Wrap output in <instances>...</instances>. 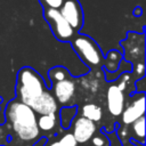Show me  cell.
Listing matches in <instances>:
<instances>
[{
    "label": "cell",
    "instance_id": "6da1fadb",
    "mask_svg": "<svg viewBox=\"0 0 146 146\" xmlns=\"http://www.w3.org/2000/svg\"><path fill=\"white\" fill-rule=\"evenodd\" d=\"M5 114L19 139L29 141L39 136L40 130L36 123V114L30 106L15 98L8 103Z\"/></svg>",
    "mask_w": 146,
    "mask_h": 146
},
{
    "label": "cell",
    "instance_id": "7a4b0ae2",
    "mask_svg": "<svg viewBox=\"0 0 146 146\" xmlns=\"http://www.w3.org/2000/svg\"><path fill=\"white\" fill-rule=\"evenodd\" d=\"M49 89L41 74L31 66H23L16 75V99L32 107L42 94Z\"/></svg>",
    "mask_w": 146,
    "mask_h": 146
},
{
    "label": "cell",
    "instance_id": "3957f363",
    "mask_svg": "<svg viewBox=\"0 0 146 146\" xmlns=\"http://www.w3.org/2000/svg\"><path fill=\"white\" fill-rule=\"evenodd\" d=\"M70 43L72 49L78 55V57L90 70L102 67L104 60V54L95 39L79 32L74 34Z\"/></svg>",
    "mask_w": 146,
    "mask_h": 146
},
{
    "label": "cell",
    "instance_id": "277c9868",
    "mask_svg": "<svg viewBox=\"0 0 146 146\" xmlns=\"http://www.w3.org/2000/svg\"><path fill=\"white\" fill-rule=\"evenodd\" d=\"M43 19L48 23L49 29L55 36L56 40L60 42H70L71 39L74 36V31L66 22V19L62 16L58 9L47 8L42 11Z\"/></svg>",
    "mask_w": 146,
    "mask_h": 146
},
{
    "label": "cell",
    "instance_id": "5b68a950",
    "mask_svg": "<svg viewBox=\"0 0 146 146\" xmlns=\"http://www.w3.org/2000/svg\"><path fill=\"white\" fill-rule=\"evenodd\" d=\"M58 10L74 33H79L84 25V13L79 0H65Z\"/></svg>",
    "mask_w": 146,
    "mask_h": 146
},
{
    "label": "cell",
    "instance_id": "8992f818",
    "mask_svg": "<svg viewBox=\"0 0 146 146\" xmlns=\"http://www.w3.org/2000/svg\"><path fill=\"white\" fill-rule=\"evenodd\" d=\"M144 114H145V94L144 91H139L131 95V102L123 108L121 113L122 122L125 125H129L140 116H144Z\"/></svg>",
    "mask_w": 146,
    "mask_h": 146
},
{
    "label": "cell",
    "instance_id": "52a82bcc",
    "mask_svg": "<svg viewBox=\"0 0 146 146\" xmlns=\"http://www.w3.org/2000/svg\"><path fill=\"white\" fill-rule=\"evenodd\" d=\"M124 88H125V82L122 81L120 84H112L107 89V94H106L107 108L113 116L121 115L124 108V94H123Z\"/></svg>",
    "mask_w": 146,
    "mask_h": 146
},
{
    "label": "cell",
    "instance_id": "ba28073f",
    "mask_svg": "<svg viewBox=\"0 0 146 146\" xmlns=\"http://www.w3.org/2000/svg\"><path fill=\"white\" fill-rule=\"evenodd\" d=\"M50 91L54 95L57 103L66 105L72 99L75 92V82L73 80V76L51 83Z\"/></svg>",
    "mask_w": 146,
    "mask_h": 146
},
{
    "label": "cell",
    "instance_id": "9c48e42d",
    "mask_svg": "<svg viewBox=\"0 0 146 146\" xmlns=\"http://www.w3.org/2000/svg\"><path fill=\"white\" fill-rule=\"evenodd\" d=\"M96 130H97V127H96L95 122H92L83 116H80V117H76L75 121L73 122L72 135L74 136L78 144H84V143L89 141L91 139V137H94Z\"/></svg>",
    "mask_w": 146,
    "mask_h": 146
},
{
    "label": "cell",
    "instance_id": "30bf717a",
    "mask_svg": "<svg viewBox=\"0 0 146 146\" xmlns=\"http://www.w3.org/2000/svg\"><path fill=\"white\" fill-rule=\"evenodd\" d=\"M35 114H51V113H57L58 111V103L55 99L54 95L51 94L50 89H47L42 96L38 99V102L31 107Z\"/></svg>",
    "mask_w": 146,
    "mask_h": 146
},
{
    "label": "cell",
    "instance_id": "8fae6325",
    "mask_svg": "<svg viewBox=\"0 0 146 146\" xmlns=\"http://www.w3.org/2000/svg\"><path fill=\"white\" fill-rule=\"evenodd\" d=\"M123 60V55L116 50L112 49L107 51L106 55H104V60L102 67L106 73H114L117 71V68L121 66V63Z\"/></svg>",
    "mask_w": 146,
    "mask_h": 146
},
{
    "label": "cell",
    "instance_id": "7c38bea8",
    "mask_svg": "<svg viewBox=\"0 0 146 146\" xmlns=\"http://www.w3.org/2000/svg\"><path fill=\"white\" fill-rule=\"evenodd\" d=\"M78 113V106H64L59 111V119H60V125L64 129H68L71 127V123L73 119L75 117Z\"/></svg>",
    "mask_w": 146,
    "mask_h": 146
},
{
    "label": "cell",
    "instance_id": "4fadbf2b",
    "mask_svg": "<svg viewBox=\"0 0 146 146\" xmlns=\"http://www.w3.org/2000/svg\"><path fill=\"white\" fill-rule=\"evenodd\" d=\"M82 116L92 121V122H98L100 121V119L103 117V111L102 108L92 103L86 104L82 107Z\"/></svg>",
    "mask_w": 146,
    "mask_h": 146
},
{
    "label": "cell",
    "instance_id": "5bb4252c",
    "mask_svg": "<svg viewBox=\"0 0 146 146\" xmlns=\"http://www.w3.org/2000/svg\"><path fill=\"white\" fill-rule=\"evenodd\" d=\"M38 128L42 131H50L55 128L57 123V113L51 114H42L36 119Z\"/></svg>",
    "mask_w": 146,
    "mask_h": 146
},
{
    "label": "cell",
    "instance_id": "9a60e30c",
    "mask_svg": "<svg viewBox=\"0 0 146 146\" xmlns=\"http://www.w3.org/2000/svg\"><path fill=\"white\" fill-rule=\"evenodd\" d=\"M48 78L50 80L51 83L56 82V81H60V80H64V79H68V78H72L70 71L62 66V65H56V66H52L49 71H48Z\"/></svg>",
    "mask_w": 146,
    "mask_h": 146
},
{
    "label": "cell",
    "instance_id": "2e32d148",
    "mask_svg": "<svg viewBox=\"0 0 146 146\" xmlns=\"http://www.w3.org/2000/svg\"><path fill=\"white\" fill-rule=\"evenodd\" d=\"M131 130L133 133L132 139L139 141L140 144H145V116H140L133 121L131 123Z\"/></svg>",
    "mask_w": 146,
    "mask_h": 146
},
{
    "label": "cell",
    "instance_id": "e0dca14e",
    "mask_svg": "<svg viewBox=\"0 0 146 146\" xmlns=\"http://www.w3.org/2000/svg\"><path fill=\"white\" fill-rule=\"evenodd\" d=\"M58 144H59V146H76L78 141L75 140L74 136L72 135V132H68V133H65L58 140Z\"/></svg>",
    "mask_w": 146,
    "mask_h": 146
},
{
    "label": "cell",
    "instance_id": "ac0fdd59",
    "mask_svg": "<svg viewBox=\"0 0 146 146\" xmlns=\"http://www.w3.org/2000/svg\"><path fill=\"white\" fill-rule=\"evenodd\" d=\"M65 0H39L40 5L43 9L51 8V9H59Z\"/></svg>",
    "mask_w": 146,
    "mask_h": 146
},
{
    "label": "cell",
    "instance_id": "d6986e66",
    "mask_svg": "<svg viewBox=\"0 0 146 146\" xmlns=\"http://www.w3.org/2000/svg\"><path fill=\"white\" fill-rule=\"evenodd\" d=\"M107 136L110 139V146H122V143H121L119 135L116 132H111Z\"/></svg>",
    "mask_w": 146,
    "mask_h": 146
},
{
    "label": "cell",
    "instance_id": "ffe728a7",
    "mask_svg": "<svg viewBox=\"0 0 146 146\" xmlns=\"http://www.w3.org/2000/svg\"><path fill=\"white\" fill-rule=\"evenodd\" d=\"M91 138H92L94 146H105L106 143H107V139L103 135H98V136H95V137H91Z\"/></svg>",
    "mask_w": 146,
    "mask_h": 146
},
{
    "label": "cell",
    "instance_id": "44dd1931",
    "mask_svg": "<svg viewBox=\"0 0 146 146\" xmlns=\"http://www.w3.org/2000/svg\"><path fill=\"white\" fill-rule=\"evenodd\" d=\"M47 141H48V139H47L46 137H43V138H41L40 140H38V141L34 144V146H44V145L47 144Z\"/></svg>",
    "mask_w": 146,
    "mask_h": 146
},
{
    "label": "cell",
    "instance_id": "7402d4cb",
    "mask_svg": "<svg viewBox=\"0 0 146 146\" xmlns=\"http://www.w3.org/2000/svg\"><path fill=\"white\" fill-rule=\"evenodd\" d=\"M141 8L139 7V6H137V7H135V9H133V16H137V17H139V16H141Z\"/></svg>",
    "mask_w": 146,
    "mask_h": 146
},
{
    "label": "cell",
    "instance_id": "603a6c76",
    "mask_svg": "<svg viewBox=\"0 0 146 146\" xmlns=\"http://www.w3.org/2000/svg\"><path fill=\"white\" fill-rule=\"evenodd\" d=\"M122 146H137V145H136V144H135V143L131 140V141H129V143H124Z\"/></svg>",
    "mask_w": 146,
    "mask_h": 146
},
{
    "label": "cell",
    "instance_id": "cb8c5ba5",
    "mask_svg": "<svg viewBox=\"0 0 146 146\" xmlns=\"http://www.w3.org/2000/svg\"><path fill=\"white\" fill-rule=\"evenodd\" d=\"M49 146H59V144H58V141H55V143H51Z\"/></svg>",
    "mask_w": 146,
    "mask_h": 146
}]
</instances>
